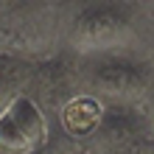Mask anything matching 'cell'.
<instances>
[{"label":"cell","instance_id":"6da1fadb","mask_svg":"<svg viewBox=\"0 0 154 154\" xmlns=\"http://www.w3.org/2000/svg\"><path fill=\"white\" fill-rule=\"evenodd\" d=\"M137 39V11L121 3H98L87 6L73 17L67 42L79 53L106 56V53H123Z\"/></svg>","mask_w":154,"mask_h":154},{"label":"cell","instance_id":"7a4b0ae2","mask_svg":"<svg viewBox=\"0 0 154 154\" xmlns=\"http://www.w3.org/2000/svg\"><path fill=\"white\" fill-rule=\"evenodd\" d=\"M154 93V67L146 59L126 53L93 56L90 67V95L104 106H143Z\"/></svg>","mask_w":154,"mask_h":154},{"label":"cell","instance_id":"3957f363","mask_svg":"<svg viewBox=\"0 0 154 154\" xmlns=\"http://www.w3.org/2000/svg\"><path fill=\"white\" fill-rule=\"evenodd\" d=\"M48 118L31 95H20L0 112V151L37 154L48 140Z\"/></svg>","mask_w":154,"mask_h":154},{"label":"cell","instance_id":"277c9868","mask_svg":"<svg viewBox=\"0 0 154 154\" xmlns=\"http://www.w3.org/2000/svg\"><path fill=\"white\" fill-rule=\"evenodd\" d=\"M101 121H104V104L98 98H93L90 93L70 95L65 101V106L59 109V126L70 140L95 137Z\"/></svg>","mask_w":154,"mask_h":154},{"label":"cell","instance_id":"5b68a950","mask_svg":"<svg viewBox=\"0 0 154 154\" xmlns=\"http://www.w3.org/2000/svg\"><path fill=\"white\" fill-rule=\"evenodd\" d=\"M140 109H143V115H146V121L151 123V129H154V93H151V95L146 98V104H143Z\"/></svg>","mask_w":154,"mask_h":154},{"label":"cell","instance_id":"8992f818","mask_svg":"<svg viewBox=\"0 0 154 154\" xmlns=\"http://www.w3.org/2000/svg\"><path fill=\"white\" fill-rule=\"evenodd\" d=\"M154 67V25H151V34H149V42H146V56H143Z\"/></svg>","mask_w":154,"mask_h":154},{"label":"cell","instance_id":"52a82bcc","mask_svg":"<svg viewBox=\"0 0 154 154\" xmlns=\"http://www.w3.org/2000/svg\"><path fill=\"white\" fill-rule=\"evenodd\" d=\"M70 154H87V149H73Z\"/></svg>","mask_w":154,"mask_h":154},{"label":"cell","instance_id":"ba28073f","mask_svg":"<svg viewBox=\"0 0 154 154\" xmlns=\"http://www.w3.org/2000/svg\"><path fill=\"white\" fill-rule=\"evenodd\" d=\"M0 154H3V151H0Z\"/></svg>","mask_w":154,"mask_h":154}]
</instances>
